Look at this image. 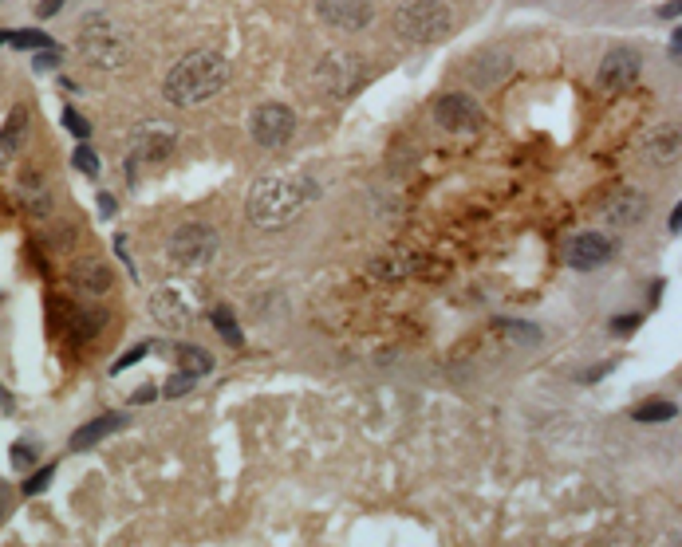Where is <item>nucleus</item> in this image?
Listing matches in <instances>:
<instances>
[{
    "label": "nucleus",
    "instance_id": "25",
    "mask_svg": "<svg viewBox=\"0 0 682 547\" xmlns=\"http://www.w3.org/2000/svg\"><path fill=\"white\" fill-rule=\"evenodd\" d=\"M71 166L84 173V178H99V154L91 150L87 142H79V146H76V154H71Z\"/></svg>",
    "mask_w": 682,
    "mask_h": 547
},
{
    "label": "nucleus",
    "instance_id": "20",
    "mask_svg": "<svg viewBox=\"0 0 682 547\" xmlns=\"http://www.w3.org/2000/svg\"><path fill=\"white\" fill-rule=\"evenodd\" d=\"M24 134H28V111H24V107H16V111L8 115L4 131H0V154H12V150H20Z\"/></svg>",
    "mask_w": 682,
    "mask_h": 547
},
{
    "label": "nucleus",
    "instance_id": "32",
    "mask_svg": "<svg viewBox=\"0 0 682 547\" xmlns=\"http://www.w3.org/2000/svg\"><path fill=\"white\" fill-rule=\"evenodd\" d=\"M60 59H63L60 52H56V48H48V52H40V56L32 59V67H36V71H52V67H60Z\"/></svg>",
    "mask_w": 682,
    "mask_h": 547
},
{
    "label": "nucleus",
    "instance_id": "24",
    "mask_svg": "<svg viewBox=\"0 0 682 547\" xmlns=\"http://www.w3.org/2000/svg\"><path fill=\"white\" fill-rule=\"evenodd\" d=\"M52 477H56V464H40L36 472H28V480L20 485V492H24V496H40V492H48Z\"/></svg>",
    "mask_w": 682,
    "mask_h": 547
},
{
    "label": "nucleus",
    "instance_id": "26",
    "mask_svg": "<svg viewBox=\"0 0 682 547\" xmlns=\"http://www.w3.org/2000/svg\"><path fill=\"white\" fill-rule=\"evenodd\" d=\"M501 331L513 335V343H536V339H541V327H533V323H513V319H501Z\"/></svg>",
    "mask_w": 682,
    "mask_h": 547
},
{
    "label": "nucleus",
    "instance_id": "21",
    "mask_svg": "<svg viewBox=\"0 0 682 547\" xmlns=\"http://www.w3.org/2000/svg\"><path fill=\"white\" fill-rule=\"evenodd\" d=\"M209 323L217 327V335H221V339L229 343V346H241V343H245V335H241V323H237V319H233V307H229V304H217L213 312H209Z\"/></svg>",
    "mask_w": 682,
    "mask_h": 547
},
{
    "label": "nucleus",
    "instance_id": "31",
    "mask_svg": "<svg viewBox=\"0 0 682 547\" xmlns=\"http://www.w3.org/2000/svg\"><path fill=\"white\" fill-rule=\"evenodd\" d=\"M639 323H643V315H615V319H612V331H615V335H631Z\"/></svg>",
    "mask_w": 682,
    "mask_h": 547
},
{
    "label": "nucleus",
    "instance_id": "36",
    "mask_svg": "<svg viewBox=\"0 0 682 547\" xmlns=\"http://www.w3.org/2000/svg\"><path fill=\"white\" fill-rule=\"evenodd\" d=\"M659 16H662V20H675V16H682V0H670V4H662Z\"/></svg>",
    "mask_w": 682,
    "mask_h": 547
},
{
    "label": "nucleus",
    "instance_id": "10",
    "mask_svg": "<svg viewBox=\"0 0 682 547\" xmlns=\"http://www.w3.org/2000/svg\"><path fill=\"white\" fill-rule=\"evenodd\" d=\"M316 16L335 32H363L375 20V0H316Z\"/></svg>",
    "mask_w": 682,
    "mask_h": 547
},
{
    "label": "nucleus",
    "instance_id": "33",
    "mask_svg": "<svg viewBox=\"0 0 682 547\" xmlns=\"http://www.w3.org/2000/svg\"><path fill=\"white\" fill-rule=\"evenodd\" d=\"M63 4H68V0H40V4H36V16H40V20H48V16H56Z\"/></svg>",
    "mask_w": 682,
    "mask_h": 547
},
{
    "label": "nucleus",
    "instance_id": "2",
    "mask_svg": "<svg viewBox=\"0 0 682 547\" xmlns=\"http://www.w3.org/2000/svg\"><path fill=\"white\" fill-rule=\"evenodd\" d=\"M320 197V186L312 178H261L249 189V221L257 229H280L296 221L300 209Z\"/></svg>",
    "mask_w": 682,
    "mask_h": 547
},
{
    "label": "nucleus",
    "instance_id": "38",
    "mask_svg": "<svg viewBox=\"0 0 682 547\" xmlns=\"http://www.w3.org/2000/svg\"><path fill=\"white\" fill-rule=\"evenodd\" d=\"M670 233H675V236L682 233V202L675 205V213H670Z\"/></svg>",
    "mask_w": 682,
    "mask_h": 547
},
{
    "label": "nucleus",
    "instance_id": "16",
    "mask_svg": "<svg viewBox=\"0 0 682 547\" xmlns=\"http://www.w3.org/2000/svg\"><path fill=\"white\" fill-rule=\"evenodd\" d=\"M123 425H126V414H103V417H95V422L79 425V430L71 433L68 449L71 453H87V449H95L99 441H107L115 430H123Z\"/></svg>",
    "mask_w": 682,
    "mask_h": 547
},
{
    "label": "nucleus",
    "instance_id": "15",
    "mask_svg": "<svg viewBox=\"0 0 682 547\" xmlns=\"http://www.w3.org/2000/svg\"><path fill=\"white\" fill-rule=\"evenodd\" d=\"M643 158L651 166H675L682 158V126H659L643 139Z\"/></svg>",
    "mask_w": 682,
    "mask_h": 547
},
{
    "label": "nucleus",
    "instance_id": "1",
    "mask_svg": "<svg viewBox=\"0 0 682 547\" xmlns=\"http://www.w3.org/2000/svg\"><path fill=\"white\" fill-rule=\"evenodd\" d=\"M229 83V59L221 52H189L162 79V95L174 107H202Z\"/></svg>",
    "mask_w": 682,
    "mask_h": 547
},
{
    "label": "nucleus",
    "instance_id": "7",
    "mask_svg": "<svg viewBox=\"0 0 682 547\" xmlns=\"http://www.w3.org/2000/svg\"><path fill=\"white\" fill-rule=\"evenodd\" d=\"M249 134H253V142L265 146V150H280V146H288L296 134V111L285 103H261L257 111L249 115Z\"/></svg>",
    "mask_w": 682,
    "mask_h": 547
},
{
    "label": "nucleus",
    "instance_id": "17",
    "mask_svg": "<svg viewBox=\"0 0 682 547\" xmlns=\"http://www.w3.org/2000/svg\"><path fill=\"white\" fill-rule=\"evenodd\" d=\"M71 284L79 291H87V296H103V291H111V284H115V272L107 268L103 260H79L76 268H71Z\"/></svg>",
    "mask_w": 682,
    "mask_h": 547
},
{
    "label": "nucleus",
    "instance_id": "9",
    "mask_svg": "<svg viewBox=\"0 0 682 547\" xmlns=\"http://www.w3.org/2000/svg\"><path fill=\"white\" fill-rule=\"evenodd\" d=\"M434 123L450 134H469L481 126V107H477V99L461 95V91H450V95L434 99Z\"/></svg>",
    "mask_w": 682,
    "mask_h": 547
},
{
    "label": "nucleus",
    "instance_id": "37",
    "mask_svg": "<svg viewBox=\"0 0 682 547\" xmlns=\"http://www.w3.org/2000/svg\"><path fill=\"white\" fill-rule=\"evenodd\" d=\"M99 209H103V217H115V209H119V202H115L111 194H99Z\"/></svg>",
    "mask_w": 682,
    "mask_h": 547
},
{
    "label": "nucleus",
    "instance_id": "12",
    "mask_svg": "<svg viewBox=\"0 0 682 547\" xmlns=\"http://www.w3.org/2000/svg\"><path fill=\"white\" fill-rule=\"evenodd\" d=\"M639 56H635L631 48H615V52H607L604 63H599V71H596V83L599 91H607V95H620V91L627 87H635V79H639Z\"/></svg>",
    "mask_w": 682,
    "mask_h": 547
},
{
    "label": "nucleus",
    "instance_id": "14",
    "mask_svg": "<svg viewBox=\"0 0 682 547\" xmlns=\"http://www.w3.org/2000/svg\"><path fill=\"white\" fill-rule=\"evenodd\" d=\"M643 217H647V197H643L639 189H615V194L604 202V221L612 225V229H631V225H639Z\"/></svg>",
    "mask_w": 682,
    "mask_h": 547
},
{
    "label": "nucleus",
    "instance_id": "30",
    "mask_svg": "<svg viewBox=\"0 0 682 547\" xmlns=\"http://www.w3.org/2000/svg\"><path fill=\"white\" fill-rule=\"evenodd\" d=\"M63 126H68V131L76 134L79 142H87V139H91V123H87L84 115H76V111H71V107H68V111H63Z\"/></svg>",
    "mask_w": 682,
    "mask_h": 547
},
{
    "label": "nucleus",
    "instance_id": "39",
    "mask_svg": "<svg viewBox=\"0 0 682 547\" xmlns=\"http://www.w3.org/2000/svg\"><path fill=\"white\" fill-rule=\"evenodd\" d=\"M675 48H678V52H682V28H678V32H675Z\"/></svg>",
    "mask_w": 682,
    "mask_h": 547
},
{
    "label": "nucleus",
    "instance_id": "35",
    "mask_svg": "<svg viewBox=\"0 0 682 547\" xmlns=\"http://www.w3.org/2000/svg\"><path fill=\"white\" fill-rule=\"evenodd\" d=\"M612 367H615V362H599V367H592L588 375H580V382H599V378H604Z\"/></svg>",
    "mask_w": 682,
    "mask_h": 547
},
{
    "label": "nucleus",
    "instance_id": "27",
    "mask_svg": "<svg viewBox=\"0 0 682 547\" xmlns=\"http://www.w3.org/2000/svg\"><path fill=\"white\" fill-rule=\"evenodd\" d=\"M150 346H154V343H139V346H131V351H126V354H119V359L111 362V375H123L126 367H134V362H142V359H147V354H150Z\"/></svg>",
    "mask_w": 682,
    "mask_h": 547
},
{
    "label": "nucleus",
    "instance_id": "28",
    "mask_svg": "<svg viewBox=\"0 0 682 547\" xmlns=\"http://www.w3.org/2000/svg\"><path fill=\"white\" fill-rule=\"evenodd\" d=\"M8 461H12V469H24V472H28L32 464H36V445H28V441H16L12 449H8Z\"/></svg>",
    "mask_w": 682,
    "mask_h": 547
},
{
    "label": "nucleus",
    "instance_id": "29",
    "mask_svg": "<svg viewBox=\"0 0 682 547\" xmlns=\"http://www.w3.org/2000/svg\"><path fill=\"white\" fill-rule=\"evenodd\" d=\"M194 375H186V370H178V375H170V382L166 386H162V394L166 398H181V394H189V390H194Z\"/></svg>",
    "mask_w": 682,
    "mask_h": 547
},
{
    "label": "nucleus",
    "instance_id": "23",
    "mask_svg": "<svg viewBox=\"0 0 682 547\" xmlns=\"http://www.w3.org/2000/svg\"><path fill=\"white\" fill-rule=\"evenodd\" d=\"M8 44H12L16 52H48V48H56V40H52L48 32H40V28L8 32Z\"/></svg>",
    "mask_w": 682,
    "mask_h": 547
},
{
    "label": "nucleus",
    "instance_id": "13",
    "mask_svg": "<svg viewBox=\"0 0 682 547\" xmlns=\"http://www.w3.org/2000/svg\"><path fill=\"white\" fill-rule=\"evenodd\" d=\"M150 315L158 319L162 327H170V331H186L189 323H194V307H189V299L181 296L178 288H158L150 296Z\"/></svg>",
    "mask_w": 682,
    "mask_h": 547
},
{
    "label": "nucleus",
    "instance_id": "11",
    "mask_svg": "<svg viewBox=\"0 0 682 547\" xmlns=\"http://www.w3.org/2000/svg\"><path fill=\"white\" fill-rule=\"evenodd\" d=\"M612 257H615V244L607 241L604 233H576L568 244H564V264L576 272H596Z\"/></svg>",
    "mask_w": 682,
    "mask_h": 547
},
{
    "label": "nucleus",
    "instance_id": "34",
    "mask_svg": "<svg viewBox=\"0 0 682 547\" xmlns=\"http://www.w3.org/2000/svg\"><path fill=\"white\" fill-rule=\"evenodd\" d=\"M154 398H158V386H139V390L131 394V402H134V406H147V402H154Z\"/></svg>",
    "mask_w": 682,
    "mask_h": 547
},
{
    "label": "nucleus",
    "instance_id": "3",
    "mask_svg": "<svg viewBox=\"0 0 682 547\" xmlns=\"http://www.w3.org/2000/svg\"><path fill=\"white\" fill-rule=\"evenodd\" d=\"M453 32V12L442 0H411L395 12V36L406 44H438Z\"/></svg>",
    "mask_w": 682,
    "mask_h": 547
},
{
    "label": "nucleus",
    "instance_id": "8",
    "mask_svg": "<svg viewBox=\"0 0 682 547\" xmlns=\"http://www.w3.org/2000/svg\"><path fill=\"white\" fill-rule=\"evenodd\" d=\"M170 150H174V131L170 126H158V123L139 126L131 139V154H126V173L134 178L142 166H158V162L170 158Z\"/></svg>",
    "mask_w": 682,
    "mask_h": 547
},
{
    "label": "nucleus",
    "instance_id": "18",
    "mask_svg": "<svg viewBox=\"0 0 682 547\" xmlns=\"http://www.w3.org/2000/svg\"><path fill=\"white\" fill-rule=\"evenodd\" d=\"M505 71H509V56H505V52H501V56H497V52H485V56H477L474 63H469L466 75L474 79L477 87H493Z\"/></svg>",
    "mask_w": 682,
    "mask_h": 547
},
{
    "label": "nucleus",
    "instance_id": "5",
    "mask_svg": "<svg viewBox=\"0 0 682 547\" xmlns=\"http://www.w3.org/2000/svg\"><path fill=\"white\" fill-rule=\"evenodd\" d=\"M217 249H221V241H217V233L209 229L205 221H186L174 229L166 252H170V264H174L178 272H197V268H209V264H213Z\"/></svg>",
    "mask_w": 682,
    "mask_h": 547
},
{
    "label": "nucleus",
    "instance_id": "6",
    "mask_svg": "<svg viewBox=\"0 0 682 547\" xmlns=\"http://www.w3.org/2000/svg\"><path fill=\"white\" fill-rule=\"evenodd\" d=\"M367 79V63L351 52H327V56L316 63V83L324 87L327 99H348L356 95Z\"/></svg>",
    "mask_w": 682,
    "mask_h": 547
},
{
    "label": "nucleus",
    "instance_id": "40",
    "mask_svg": "<svg viewBox=\"0 0 682 547\" xmlns=\"http://www.w3.org/2000/svg\"><path fill=\"white\" fill-rule=\"evenodd\" d=\"M0 44H8V32H0Z\"/></svg>",
    "mask_w": 682,
    "mask_h": 547
},
{
    "label": "nucleus",
    "instance_id": "19",
    "mask_svg": "<svg viewBox=\"0 0 682 547\" xmlns=\"http://www.w3.org/2000/svg\"><path fill=\"white\" fill-rule=\"evenodd\" d=\"M174 354H178V367L186 370V375H194V378H202V375L213 370V354L202 351V346H194V343H181Z\"/></svg>",
    "mask_w": 682,
    "mask_h": 547
},
{
    "label": "nucleus",
    "instance_id": "22",
    "mask_svg": "<svg viewBox=\"0 0 682 547\" xmlns=\"http://www.w3.org/2000/svg\"><path fill=\"white\" fill-rule=\"evenodd\" d=\"M675 414H678V406H675V402H667V398H647L643 406H635V409H631V417H635V422H643V425L670 422Z\"/></svg>",
    "mask_w": 682,
    "mask_h": 547
},
{
    "label": "nucleus",
    "instance_id": "41",
    "mask_svg": "<svg viewBox=\"0 0 682 547\" xmlns=\"http://www.w3.org/2000/svg\"><path fill=\"white\" fill-rule=\"evenodd\" d=\"M678 59H682V52H678Z\"/></svg>",
    "mask_w": 682,
    "mask_h": 547
},
{
    "label": "nucleus",
    "instance_id": "4",
    "mask_svg": "<svg viewBox=\"0 0 682 547\" xmlns=\"http://www.w3.org/2000/svg\"><path fill=\"white\" fill-rule=\"evenodd\" d=\"M79 56L95 71H123L131 63V48L107 16H87L79 28Z\"/></svg>",
    "mask_w": 682,
    "mask_h": 547
}]
</instances>
